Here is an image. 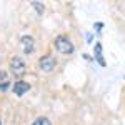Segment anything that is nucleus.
<instances>
[{"mask_svg": "<svg viewBox=\"0 0 125 125\" xmlns=\"http://www.w3.org/2000/svg\"><path fill=\"white\" fill-rule=\"evenodd\" d=\"M32 125H52V124H50V120L47 117H39V118H35V122Z\"/></svg>", "mask_w": 125, "mask_h": 125, "instance_id": "8", "label": "nucleus"}, {"mask_svg": "<svg viewBox=\"0 0 125 125\" xmlns=\"http://www.w3.org/2000/svg\"><path fill=\"white\" fill-rule=\"evenodd\" d=\"M39 67L43 70V72H52L53 68L57 67V60L53 55H45L39 60Z\"/></svg>", "mask_w": 125, "mask_h": 125, "instance_id": "3", "label": "nucleus"}, {"mask_svg": "<svg viewBox=\"0 0 125 125\" xmlns=\"http://www.w3.org/2000/svg\"><path fill=\"white\" fill-rule=\"evenodd\" d=\"M25 62L20 57H12L10 58V72L15 75V77H22L25 73Z\"/></svg>", "mask_w": 125, "mask_h": 125, "instance_id": "2", "label": "nucleus"}, {"mask_svg": "<svg viewBox=\"0 0 125 125\" xmlns=\"http://www.w3.org/2000/svg\"><path fill=\"white\" fill-rule=\"evenodd\" d=\"M10 87V77L5 70H0V90L5 92L7 88Z\"/></svg>", "mask_w": 125, "mask_h": 125, "instance_id": "6", "label": "nucleus"}, {"mask_svg": "<svg viewBox=\"0 0 125 125\" xmlns=\"http://www.w3.org/2000/svg\"><path fill=\"white\" fill-rule=\"evenodd\" d=\"M29 90H30V83L23 82V80H17V82L13 83V94L17 97H22L23 94H27Z\"/></svg>", "mask_w": 125, "mask_h": 125, "instance_id": "4", "label": "nucleus"}, {"mask_svg": "<svg viewBox=\"0 0 125 125\" xmlns=\"http://www.w3.org/2000/svg\"><path fill=\"white\" fill-rule=\"evenodd\" d=\"M53 45L57 48V52H60L62 55H72L73 50H75V47H73V43H72L68 35H58L55 39V42H53Z\"/></svg>", "mask_w": 125, "mask_h": 125, "instance_id": "1", "label": "nucleus"}, {"mask_svg": "<svg viewBox=\"0 0 125 125\" xmlns=\"http://www.w3.org/2000/svg\"><path fill=\"white\" fill-rule=\"evenodd\" d=\"M32 5H33V7L37 9V12H39L40 15H42V12H43V5H40L39 2H32Z\"/></svg>", "mask_w": 125, "mask_h": 125, "instance_id": "9", "label": "nucleus"}, {"mask_svg": "<svg viewBox=\"0 0 125 125\" xmlns=\"http://www.w3.org/2000/svg\"><path fill=\"white\" fill-rule=\"evenodd\" d=\"M20 43H22V50H23V53H32V52H33V39H32V37L23 35Z\"/></svg>", "mask_w": 125, "mask_h": 125, "instance_id": "5", "label": "nucleus"}, {"mask_svg": "<svg viewBox=\"0 0 125 125\" xmlns=\"http://www.w3.org/2000/svg\"><path fill=\"white\" fill-rule=\"evenodd\" d=\"M0 125H2V120H0Z\"/></svg>", "mask_w": 125, "mask_h": 125, "instance_id": "10", "label": "nucleus"}, {"mask_svg": "<svg viewBox=\"0 0 125 125\" xmlns=\"http://www.w3.org/2000/svg\"><path fill=\"white\" fill-rule=\"evenodd\" d=\"M95 60L102 67H105V60H104V53H102V43H95Z\"/></svg>", "mask_w": 125, "mask_h": 125, "instance_id": "7", "label": "nucleus"}]
</instances>
